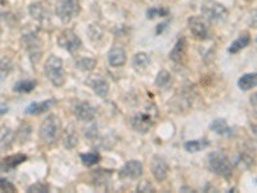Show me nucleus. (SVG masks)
<instances>
[{
  "instance_id": "7ed1b4c3",
  "label": "nucleus",
  "mask_w": 257,
  "mask_h": 193,
  "mask_svg": "<svg viewBox=\"0 0 257 193\" xmlns=\"http://www.w3.org/2000/svg\"><path fill=\"white\" fill-rule=\"evenodd\" d=\"M207 166L215 175L229 178L233 174V164L230 158L222 152H212L207 157Z\"/></svg>"
},
{
  "instance_id": "c756f323",
  "label": "nucleus",
  "mask_w": 257,
  "mask_h": 193,
  "mask_svg": "<svg viewBox=\"0 0 257 193\" xmlns=\"http://www.w3.org/2000/svg\"><path fill=\"white\" fill-rule=\"evenodd\" d=\"M169 13H170L169 9L162 8V7H155V8L148 9L147 17H148L149 20H153V18H157V17H166Z\"/></svg>"
},
{
  "instance_id": "7c9ffc66",
  "label": "nucleus",
  "mask_w": 257,
  "mask_h": 193,
  "mask_svg": "<svg viewBox=\"0 0 257 193\" xmlns=\"http://www.w3.org/2000/svg\"><path fill=\"white\" fill-rule=\"evenodd\" d=\"M0 190L2 192H9V193H13L17 190L16 185L13 184L12 181L7 180L4 178H0Z\"/></svg>"
},
{
  "instance_id": "f03ea898",
  "label": "nucleus",
  "mask_w": 257,
  "mask_h": 193,
  "mask_svg": "<svg viewBox=\"0 0 257 193\" xmlns=\"http://www.w3.org/2000/svg\"><path fill=\"white\" fill-rule=\"evenodd\" d=\"M61 130L62 125L59 117L54 114H50L41 123L40 129H39V135H40V139L44 143L53 144L56 143V141L58 139Z\"/></svg>"
},
{
  "instance_id": "412c9836",
  "label": "nucleus",
  "mask_w": 257,
  "mask_h": 193,
  "mask_svg": "<svg viewBox=\"0 0 257 193\" xmlns=\"http://www.w3.org/2000/svg\"><path fill=\"white\" fill-rule=\"evenodd\" d=\"M249 41H251V38H249L248 34H242L239 38H237V40L231 43V45L229 47V53L235 54V53L240 52V50L244 49L249 44Z\"/></svg>"
},
{
  "instance_id": "423d86ee",
  "label": "nucleus",
  "mask_w": 257,
  "mask_h": 193,
  "mask_svg": "<svg viewBox=\"0 0 257 193\" xmlns=\"http://www.w3.org/2000/svg\"><path fill=\"white\" fill-rule=\"evenodd\" d=\"M80 11H81V7H80L79 0H61L56 8L57 16L63 24L71 22L79 15Z\"/></svg>"
},
{
  "instance_id": "6e6552de",
  "label": "nucleus",
  "mask_w": 257,
  "mask_h": 193,
  "mask_svg": "<svg viewBox=\"0 0 257 193\" xmlns=\"http://www.w3.org/2000/svg\"><path fill=\"white\" fill-rule=\"evenodd\" d=\"M58 45L63 49H66L70 53H76L79 52L81 48L82 43L81 39L70 29H66L59 34L58 36Z\"/></svg>"
},
{
  "instance_id": "1a4fd4ad",
  "label": "nucleus",
  "mask_w": 257,
  "mask_h": 193,
  "mask_svg": "<svg viewBox=\"0 0 257 193\" xmlns=\"http://www.w3.org/2000/svg\"><path fill=\"white\" fill-rule=\"evenodd\" d=\"M188 26L192 35L198 40H207L210 38V27L203 17L193 16L188 20Z\"/></svg>"
},
{
  "instance_id": "0eeeda50",
  "label": "nucleus",
  "mask_w": 257,
  "mask_h": 193,
  "mask_svg": "<svg viewBox=\"0 0 257 193\" xmlns=\"http://www.w3.org/2000/svg\"><path fill=\"white\" fill-rule=\"evenodd\" d=\"M22 44H24L27 54H29L30 61L32 63H38L41 58V54H43V44H41L38 36L27 34L22 38Z\"/></svg>"
},
{
  "instance_id": "5701e85b",
  "label": "nucleus",
  "mask_w": 257,
  "mask_h": 193,
  "mask_svg": "<svg viewBox=\"0 0 257 193\" xmlns=\"http://www.w3.org/2000/svg\"><path fill=\"white\" fill-rule=\"evenodd\" d=\"M151 64V57L147 53H138L133 58V66L137 70H144Z\"/></svg>"
},
{
  "instance_id": "e433bc0d",
  "label": "nucleus",
  "mask_w": 257,
  "mask_h": 193,
  "mask_svg": "<svg viewBox=\"0 0 257 193\" xmlns=\"http://www.w3.org/2000/svg\"><path fill=\"white\" fill-rule=\"evenodd\" d=\"M251 128H252V130H253L254 135H256V138H257V125H254V124H251Z\"/></svg>"
},
{
  "instance_id": "72a5a7b5",
  "label": "nucleus",
  "mask_w": 257,
  "mask_h": 193,
  "mask_svg": "<svg viewBox=\"0 0 257 193\" xmlns=\"http://www.w3.org/2000/svg\"><path fill=\"white\" fill-rule=\"evenodd\" d=\"M91 27H93V30L95 32H89V35H90V39L91 40H95V39H100L103 36V30L100 29V26H96V25H91Z\"/></svg>"
},
{
  "instance_id": "9d476101",
  "label": "nucleus",
  "mask_w": 257,
  "mask_h": 193,
  "mask_svg": "<svg viewBox=\"0 0 257 193\" xmlns=\"http://www.w3.org/2000/svg\"><path fill=\"white\" fill-rule=\"evenodd\" d=\"M142 174H143V165H142L141 161L138 160L127 161L120 171V175L122 178L128 179L141 178Z\"/></svg>"
},
{
  "instance_id": "393cba45",
  "label": "nucleus",
  "mask_w": 257,
  "mask_h": 193,
  "mask_svg": "<svg viewBox=\"0 0 257 193\" xmlns=\"http://www.w3.org/2000/svg\"><path fill=\"white\" fill-rule=\"evenodd\" d=\"M13 63L12 61L7 57H2L0 58V81H3L4 79L9 76V73L12 72Z\"/></svg>"
},
{
  "instance_id": "473e14b6",
  "label": "nucleus",
  "mask_w": 257,
  "mask_h": 193,
  "mask_svg": "<svg viewBox=\"0 0 257 193\" xmlns=\"http://www.w3.org/2000/svg\"><path fill=\"white\" fill-rule=\"evenodd\" d=\"M11 134H12V132H11V129L8 126L0 125V146L6 143V142H8V139L11 138Z\"/></svg>"
},
{
  "instance_id": "39448f33",
  "label": "nucleus",
  "mask_w": 257,
  "mask_h": 193,
  "mask_svg": "<svg viewBox=\"0 0 257 193\" xmlns=\"http://www.w3.org/2000/svg\"><path fill=\"white\" fill-rule=\"evenodd\" d=\"M228 15V9L217 2H207L203 4V8H202V16L211 24H221L226 21Z\"/></svg>"
},
{
  "instance_id": "dca6fc26",
  "label": "nucleus",
  "mask_w": 257,
  "mask_h": 193,
  "mask_svg": "<svg viewBox=\"0 0 257 193\" xmlns=\"http://www.w3.org/2000/svg\"><path fill=\"white\" fill-rule=\"evenodd\" d=\"M126 52L120 45H114L108 52V63L112 67H121L126 63Z\"/></svg>"
},
{
  "instance_id": "ddd939ff",
  "label": "nucleus",
  "mask_w": 257,
  "mask_h": 193,
  "mask_svg": "<svg viewBox=\"0 0 257 193\" xmlns=\"http://www.w3.org/2000/svg\"><path fill=\"white\" fill-rule=\"evenodd\" d=\"M86 84L93 89L96 95H99L100 98H107L109 93V84L102 76H90L86 80Z\"/></svg>"
},
{
  "instance_id": "2eb2a0df",
  "label": "nucleus",
  "mask_w": 257,
  "mask_h": 193,
  "mask_svg": "<svg viewBox=\"0 0 257 193\" xmlns=\"http://www.w3.org/2000/svg\"><path fill=\"white\" fill-rule=\"evenodd\" d=\"M57 105V101L50 98V100L43 101V102H34L25 110V114L31 115V116H38V115L44 114L48 110H50L52 107Z\"/></svg>"
},
{
  "instance_id": "a211bd4d",
  "label": "nucleus",
  "mask_w": 257,
  "mask_h": 193,
  "mask_svg": "<svg viewBox=\"0 0 257 193\" xmlns=\"http://www.w3.org/2000/svg\"><path fill=\"white\" fill-rule=\"evenodd\" d=\"M185 56H187V39L180 38L176 41V44L174 45L173 50L170 53V58L175 63H180V62L184 61Z\"/></svg>"
},
{
  "instance_id": "c85d7f7f",
  "label": "nucleus",
  "mask_w": 257,
  "mask_h": 193,
  "mask_svg": "<svg viewBox=\"0 0 257 193\" xmlns=\"http://www.w3.org/2000/svg\"><path fill=\"white\" fill-rule=\"evenodd\" d=\"M99 160H100V156L98 155V153L90 152V153H84V155H81V161L85 166H94V165H96L98 162H99Z\"/></svg>"
},
{
  "instance_id": "6ab92c4d",
  "label": "nucleus",
  "mask_w": 257,
  "mask_h": 193,
  "mask_svg": "<svg viewBox=\"0 0 257 193\" xmlns=\"http://www.w3.org/2000/svg\"><path fill=\"white\" fill-rule=\"evenodd\" d=\"M238 86H239V88L244 91L251 90V89L256 88L257 86V72L245 73V75L240 76V79L238 80Z\"/></svg>"
},
{
  "instance_id": "2f4dec72",
  "label": "nucleus",
  "mask_w": 257,
  "mask_h": 193,
  "mask_svg": "<svg viewBox=\"0 0 257 193\" xmlns=\"http://www.w3.org/2000/svg\"><path fill=\"white\" fill-rule=\"evenodd\" d=\"M49 190V187H48L47 184H44V183H41V181H39V183H35V184L30 185L29 188H27V192L29 193H45Z\"/></svg>"
},
{
  "instance_id": "4be33fe9",
  "label": "nucleus",
  "mask_w": 257,
  "mask_h": 193,
  "mask_svg": "<svg viewBox=\"0 0 257 193\" xmlns=\"http://www.w3.org/2000/svg\"><path fill=\"white\" fill-rule=\"evenodd\" d=\"M208 142L206 139H196V141H189L184 144L185 151L190 153H196L202 151V149H205L208 147Z\"/></svg>"
},
{
  "instance_id": "aec40b11",
  "label": "nucleus",
  "mask_w": 257,
  "mask_h": 193,
  "mask_svg": "<svg viewBox=\"0 0 257 193\" xmlns=\"http://www.w3.org/2000/svg\"><path fill=\"white\" fill-rule=\"evenodd\" d=\"M210 129L212 132H215L216 134L220 135H230L231 133H233L230 126L228 125V123H226L224 119H216V120H213V123L210 125Z\"/></svg>"
},
{
  "instance_id": "f8f14e48",
  "label": "nucleus",
  "mask_w": 257,
  "mask_h": 193,
  "mask_svg": "<svg viewBox=\"0 0 257 193\" xmlns=\"http://www.w3.org/2000/svg\"><path fill=\"white\" fill-rule=\"evenodd\" d=\"M151 170L157 181H164L169 175V165L166 161L160 156H155L152 160V165H151Z\"/></svg>"
},
{
  "instance_id": "f257e3e1",
  "label": "nucleus",
  "mask_w": 257,
  "mask_h": 193,
  "mask_svg": "<svg viewBox=\"0 0 257 193\" xmlns=\"http://www.w3.org/2000/svg\"><path fill=\"white\" fill-rule=\"evenodd\" d=\"M157 117L158 111L157 109H156V106L147 105L141 112H138V114L133 117L132 125L138 133L146 134V133H148L149 130L152 129V126L155 125Z\"/></svg>"
},
{
  "instance_id": "f3484780",
  "label": "nucleus",
  "mask_w": 257,
  "mask_h": 193,
  "mask_svg": "<svg viewBox=\"0 0 257 193\" xmlns=\"http://www.w3.org/2000/svg\"><path fill=\"white\" fill-rule=\"evenodd\" d=\"M29 12L31 15V17L38 21V22H40V24L49 22V12H48V9L44 7V4L40 3V2L32 3L29 8Z\"/></svg>"
},
{
  "instance_id": "20e7f679",
  "label": "nucleus",
  "mask_w": 257,
  "mask_h": 193,
  "mask_svg": "<svg viewBox=\"0 0 257 193\" xmlns=\"http://www.w3.org/2000/svg\"><path fill=\"white\" fill-rule=\"evenodd\" d=\"M45 76L54 86H62L66 81L63 62L58 56H50L44 64Z\"/></svg>"
},
{
  "instance_id": "f704fd0d",
  "label": "nucleus",
  "mask_w": 257,
  "mask_h": 193,
  "mask_svg": "<svg viewBox=\"0 0 257 193\" xmlns=\"http://www.w3.org/2000/svg\"><path fill=\"white\" fill-rule=\"evenodd\" d=\"M138 190H141V192H155V188L152 187V185L149 184V183H147V181H143V185H139L138 187Z\"/></svg>"
},
{
  "instance_id": "a878e982",
  "label": "nucleus",
  "mask_w": 257,
  "mask_h": 193,
  "mask_svg": "<svg viewBox=\"0 0 257 193\" xmlns=\"http://www.w3.org/2000/svg\"><path fill=\"white\" fill-rule=\"evenodd\" d=\"M63 146L68 149H72L76 147V144L79 143V138H77L76 133L73 132V130H67V132L64 133L63 135Z\"/></svg>"
},
{
  "instance_id": "cd10ccee",
  "label": "nucleus",
  "mask_w": 257,
  "mask_h": 193,
  "mask_svg": "<svg viewBox=\"0 0 257 193\" xmlns=\"http://www.w3.org/2000/svg\"><path fill=\"white\" fill-rule=\"evenodd\" d=\"M171 84V75L170 72H167L166 70H162L158 72L157 77H156V85H157L158 88H167L169 85Z\"/></svg>"
},
{
  "instance_id": "58836bf2",
  "label": "nucleus",
  "mask_w": 257,
  "mask_h": 193,
  "mask_svg": "<svg viewBox=\"0 0 257 193\" xmlns=\"http://www.w3.org/2000/svg\"><path fill=\"white\" fill-rule=\"evenodd\" d=\"M4 2H6V0H0V6H3Z\"/></svg>"
},
{
  "instance_id": "bb28decb",
  "label": "nucleus",
  "mask_w": 257,
  "mask_h": 193,
  "mask_svg": "<svg viewBox=\"0 0 257 193\" xmlns=\"http://www.w3.org/2000/svg\"><path fill=\"white\" fill-rule=\"evenodd\" d=\"M76 66L81 71H91L95 68L96 61L94 58H91V57H81L76 62Z\"/></svg>"
},
{
  "instance_id": "c9c22d12",
  "label": "nucleus",
  "mask_w": 257,
  "mask_h": 193,
  "mask_svg": "<svg viewBox=\"0 0 257 193\" xmlns=\"http://www.w3.org/2000/svg\"><path fill=\"white\" fill-rule=\"evenodd\" d=\"M251 106H252V110H253L254 115L257 116V93L252 94L251 96Z\"/></svg>"
},
{
  "instance_id": "9b49d317",
  "label": "nucleus",
  "mask_w": 257,
  "mask_h": 193,
  "mask_svg": "<svg viewBox=\"0 0 257 193\" xmlns=\"http://www.w3.org/2000/svg\"><path fill=\"white\" fill-rule=\"evenodd\" d=\"M75 116L77 117V120L82 121V123H89L95 119L96 111L93 106L88 102H80L77 103L75 107Z\"/></svg>"
},
{
  "instance_id": "4c0bfd02",
  "label": "nucleus",
  "mask_w": 257,
  "mask_h": 193,
  "mask_svg": "<svg viewBox=\"0 0 257 193\" xmlns=\"http://www.w3.org/2000/svg\"><path fill=\"white\" fill-rule=\"evenodd\" d=\"M7 112H8V110L3 109V107H0V116H3V115L7 114Z\"/></svg>"
},
{
  "instance_id": "4468645a",
  "label": "nucleus",
  "mask_w": 257,
  "mask_h": 193,
  "mask_svg": "<svg viewBox=\"0 0 257 193\" xmlns=\"http://www.w3.org/2000/svg\"><path fill=\"white\" fill-rule=\"evenodd\" d=\"M26 160L27 156L24 155V153H16V155L8 156V157L0 161V171L9 173V171H12L16 167L20 166L21 164H24Z\"/></svg>"
},
{
  "instance_id": "b1692460",
  "label": "nucleus",
  "mask_w": 257,
  "mask_h": 193,
  "mask_svg": "<svg viewBox=\"0 0 257 193\" xmlns=\"http://www.w3.org/2000/svg\"><path fill=\"white\" fill-rule=\"evenodd\" d=\"M36 86V81L34 80H20L15 84L13 90L17 93H31Z\"/></svg>"
}]
</instances>
